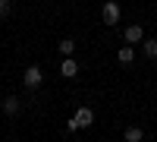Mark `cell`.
<instances>
[{
	"label": "cell",
	"mask_w": 157,
	"mask_h": 142,
	"mask_svg": "<svg viewBox=\"0 0 157 142\" xmlns=\"http://www.w3.org/2000/svg\"><path fill=\"white\" fill-rule=\"evenodd\" d=\"M120 19H123V10H120V3H116V0H107V3L101 6V22L113 29V25L120 22Z\"/></svg>",
	"instance_id": "1"
},
{
	"label": "cell",
	"mask_w": 157,
	"mask_h": 142,
	"mask_svg": "<svg viewBox=\"0 0 157 142\" xmlns=\"http://www.w3.org/2000/svg\"><path fill=\"white\" fill-rule=\"evenodd\" d=\"M91 123H94V111H91V108H78L72 114V120H69V133L85 130V126H91Z\"/></svg>",
	"instance_id": "2"
},
{
	"label": "cell",
	"mask_w": 157,
	"mask_h": 142,
	"mask_svg": "<svg viewBox=\"0 0 157 142\" xmlns=\"http://www.w3.org/2000/svg\"><path fill=\"white\" fill-rule=\"evenodd\" d=\"M44 82V73H41V67H25V73H22V85L29 88V92H35L38 85Z\"/></svg>",
	"instance_id": "3"
},
{
	"label": "cell",
	"mask_w": 157,
	"mask_h": 142,
	"mask_svg": "<svg viewBox=\"0 0 157 142\" xmlns=\"http://www.w3.org/2000/svg\"><path fill=\"white\" fill-rule=\"evenodd\" d=\"M123 38H126V44H141L148 35H145V29H141L138 22H132V25H126V29H123Z\"/></svg>",
	"instance_id": "4"
},
{
	"label": "cell",
	"mask_w": 157,
	"mask_h": 142,
	"mask_svg": "<svg viewBox=\"0 0 157 142\" xmlns=\"http://www.w3.org/2000/svg\"><path fill=\"white\" fill-rule=\"evenodd\" d=\"M60 76H63V79H75V76H78V60H75V57H63Z\"/></svg>",
	"instance_id": "5"
},
{
	"label": "cell",
	"mask_w": 157,
	"mask_h": 142,
	"mask_svg": "<svg viewBox=\"0 0 157 142\" xmlns=\"http://www.w3.org/2000/svg\"><path fill=\"white\" fill-rule=\"evenodd\" d=\"M116 60H120L123 67H129V63L135 60V47H132V44H123L120 51H116Z\"/></svg>",
	"instance_id": "6"
},
{
	"label": "cell",
	"mask_w": 157,
	"mask_h": 142,
	"mask_svg": "<svg viewBox=\"0 0 157 142\" xmlns=\"http://www.w3.org/2000/svg\"><path fill=\"white\" fill-rule=\"evenodd\" d=\"M0 108H3V114H6V117H16V114H19V98H16V95H6Z\"/></svg>",
	"instance_id": "7"
},
{
	"label": "cell",
	"mask_w": 157,
	"mask_h": 142,
	"mask_svg": "<svg viewBox=\"0 0 157 142\" xmlns=\"http://www.w3.org/2000/svg\"><path fill=\"white\" fill-rule=\"evenodd\" d=\"M123 139L126 142H141V139H145V130H141V126H126Z\"/></svg>",
	"instance_id": "8"
},
{
	"label": "cell",
	"mask_w": 157,
	"mask_h": 142,
	"mask_svg": "<svg viewBox=\"0 0 157 142\" xmlns=\"http://www.w3.org/2000/svg\"><path fill=\"white\" fill-rule=\"evenodd\" d=\"M141 51H145L148 60H157V38H145V41H141Z\"/></svg>",
	"instance_id": "9"
},
{
	"label": "cell",
	"mask_w": 157,
	"mask_h": 142,
	"mask_svg": "<svg viewBox=\"0 0 157 142\" xmlns=\"http://www.w3.org/2000/svg\"><path fill=\"white\" fill-rule=\"evenodd\" d=\"M57 47H60V57H72L75 54V41H72V38H63Z\"/></svg>",
	"instance_id": "10"
},
{
	"label": "cell",
	"mask_w": 157,
	"mask_h": 142,
	"mask_svg": "<svg viewBox=\"0 0 157 142\" xmlns=\"http://www.w3.org/2000/svg\"><path fill=\"white\" fill-rule=\"evenodd\" d=\"M13 13V0H0V19H6Z\"/></svg>",
	"instance_id": "11"
}]
</instances>
